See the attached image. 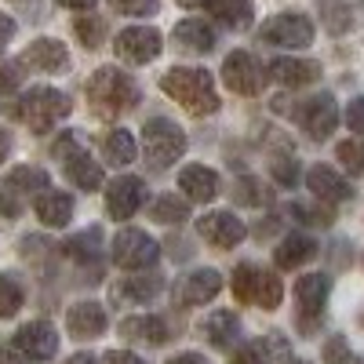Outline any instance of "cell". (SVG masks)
<instances>
[{"label": "cell", "instance_id": "1", "mask_svg": "<svg viewBox=\"0 0 364 364\" xmlns=\"http://www.w3.org/2000/svg\"><path fill=\"white\" fill-rule=\"evenodd\" d=\"M161 87L164 95H171L186 113L193 117H208L219 109V95H215V84H211V73L208 70H197V66H175L161 77Z\"/></svg>", "mask_w": 364, "mask_h": 364}, {"label": "cell", "instance_id": "2", "mask_svg": "<svg viewBox=\"0 0 364 364\" xmlns=\"http://www.w3.org/2000/svg\"><path fill=\"white\" fill-rule=\"evenodd\" d=\"M87 102H91V109H95L99 117L113 120V117H120L124 109H132L139 102V87H135V80L128 73H120L117 66H102L87 80Z\"/></svg>", "mask_w": 364, "mask_h": 364}, {"label": "cell", "instance_id": "3", "mask_svg": "<svg viewBox=\"0 0 364 364\" xmlns=\"http://www.w3.org/2000/svg\"><path fill=\"white\" fill-rule=\"evenodd\" d=\"M8 113L15 120H22L33 135H44L63 117H70V99L63 95V91H55V87H29L18 102H11Z\"/></svg>", "mask_w": 364, "mask_h": 364}, {"label": "cell", "instance_id": "4", "mask_svg": "<svg viewBox=\"0 0 364 364\" xmlns=\"http://www.w3.org/2000/svg\"><path fill=\"white\" fill-rule=\"evenodd\" d=\"M233 295L237 302H248V306H259V310H277L281 299H284V288L281 281L266 273L262 266L255 262H240L233 269Z\"/></svg>", "mask_w": 364, "mask_h": 364}, {"label": "cell", "instance_id": "5", "mask_svg": "<svg viewBox=\"0 0 364 364\" xmlns=\"http://www.w3.org/2000/svg\"><path fill=\"white\" fill-rule=\"evenodd\" d=\"M55 161H63V171H66V178L73 182L77 190H99L102 186V168L95 164V157L87 154V146L80 142V135H73V132H66L63 139L55 142Z\"/></svg>", "mask_w": 364, "mask_h": 364}, {"label": "cell", "instance_id": "6", "mask_svg": "<svg viewBox=\"0 0 364 364\" xmlns=\"http://www.w3.org/2000/svg\"><path fill=\"white\" fill-rule=\"evenodd\" d=\"M142 146H146L149 164H154V168H168L171 161L182 157V149H186V135H182V128L175 124V120L154 117V120H146V128H142Z\"/></svg>", "mask_w": 364, "mask_h": 364}, {"label": "cell", "instance_id": "7", "mask_svg": "<svg viewBox=\"0 0 364 364\" xmlns=\"http://www.w3.org/2000/svg\"><path fill=\"white\" fill-rule=\"evenodd\" d=\"M33 193L37 197L48 193V171H41V168H15L4 178V186H0V215L15 219L22 211V204H26V197H33Z\"/></svg>", "mask_w": 364, "mask_h": 364}, {"label": "cell", "instance_id": "8", "mask_svg": "<svg viewBox=\"0 0 364 364\" xmlns=\"http://www.w3.org/2000/svg\"><path fill=\"white\" fill-rule=\"evenodd\" d=\"M157 255H161V245L142 230H120L113 237V262L120 269H146L157 262Z\"/></svg>", "mask_w": 364, "mask_h": 364}, {"label": "cell", "instance_id": "9", "mask_svg": "<svg viewBox=\"0 0 364 364\" xmlns=\"http://www.w3.org/2000/svg\"><path fill=\"white\" fill-rule=\"evenodd\" d=\"M259 37L277 48H306V44H314V22L299 11H281L259 29Z\"/></svg>", "mask_w": 364, "mask_h": 364}, {"label": "cell", "instance_id": "10", "mask_svg": "<svg viewBox=\"0 0 364 364\" xmlns=\"http://www.w3.org/2000/svg\"><path fill=\"white\" fill-rule=\"evenodd\" d=\"M223 80L230 91L237 95H259L266 87V70L259 66V58L248 51H230L226 63H223Z\"/></svg>", "mask_w": 364, "mask_h": 364}, {"label": "cell", "instance_id": "11", "mask_svg": "<svg viewBox=\"0 0 364 364\" xmlns=\"http://www.w3.org/2000/svg\"><path fill=\"white\" fill-rule=\"evenodd\" d=\"M117 58H124L132 66H142V63H154L161 55V33L149 26H128L117 33V44H113Z\"/></svg>", "mask_w": 364, "mask_h": 364}, {"label": "cell", "instance_id": "12", "mask_svg": "<svg viewBox=\"0 0 364 364\" xmlns=\"http://www.w3.org/2000/svg\"><path fill=\"white\" fill-rule=\"evenodd\" d=\"M295 120L302 124V132H306L310 139H328L331 132H336V124H339V106H336V99L331 95H314V99H306L299 109H295Z\"/></svg>", "mask_w": 364, "mask_h": 364}, {"label": "cell", "instance_id": "13", "mask_svg": "<svg viewBox=\"0 0 364 364\" xmlns=\"http://www.w3.org/2000/svg\"><path fill=\"white\" fill-rule=\"evenodd\" d=\"M15 350L26 360H51L58 350V331L48 321H29L15 331Z\"/></svg>", "mask_w": 364, "mask_h": 364}, {"label": "cell", "instance_id": "14", "mask_svg": "<svg viewBox=\"0 0 364 364\" xmlns=\"http://www.w3.org/2000/svg\"><path fill=\"white\" fill-rule=\"evenodd\" d=\"M197 233L215 248H233L245 240V223H240L233 211H208L197 219Z\"/></svg>", "mask_w": 364, "mask_h": 364}, {"label": "cell", "instance_id": "15", "mask_svg": "<svg viewBox=\"0 0 364 364\" xmlns=\"http://www.w3.org/2000/svg\"><path fill=\"white\" fill-rule=\"evenodd\" d=\"M223 291V277L215 269H193L175 284V302L178 306H204Z\"/></svg>", "mask_w": 364, "mask_h": 364}, {"label": "cell", "instance_id": "16", "mask_svg": "<svg viewBox=\"0 0 364 364\" xmlns=\"http://www.w3.org/2000/svg\"><path fill=\"white\" fill-rule=\"evenodd\" d=\"M142 200H146V186H142V178H135V175L113 178L109 190H106V211H109V219H132L135 211L142 208Z\"/></svg>", "mask_w": 364, "mask_h": 364}, {"label": "cell", "instance_id": "17", "mask_svg": "<svg viewBox=\"0 0 364 364\" xmlns=\"http://www.w3.org/2000/svg\"><path fill=\"white\" fill-rule=\"evenodd\" d=\"M22 66H29V70H41V73H63L66 66H70V51H66V44L63 41H55V37H41V41H33L26 51H22V58H18Z\"/></svg>", "mask_w": 364, "mask_h": 364}, {"label": "cell", "instance_id": "18", "mask_svg": "<svg viewBox=\"0 0 364 364\" xmlns=\"http://www.w3.org/2000/svg\"><path fill=\"white\" fill-rule=\"evenodd\" d=\"M328 302V277L324 273H306L295 281V306H299V321L314 324Z\"/></svg>", "mask_w": 364, "mask_h": 364}, {"label": "cell", "instance_id": "19", "mask_svg": "<svg viewBox=\"0 0 364 364\" xmlns=\"http://www.w3.org/2000/svg\"><path fill=\"white\" fill-rule=\"evenodd\" d=\"M106 324H109V317L99 302H77L66 314V328L73 339H99L106 331Z\"/></svg>", "mask_w": 364, "mask_h": 364}, {"label": "cell", "instance_id": "20", "mask_svg": "<svg viewBox=\"0 0 364 364\" xmlns=\"http://www.w3.org/2000/svg\"><path fill=\"white\" fill-rule=\"evenodd\" d=\"M269 77L284 87H306L321 77V63H314V58H273Z\"/></svg>", "mask_w": 364, "mask_h": 364}, {"label": "cell", "instance_id": "21", "mask_svg": "<svg viewBox=\"0 0 364 364\" xmlns=\"http://www.w3.org/2000/svg\"><path fill=\"white\" fill-rule=\"evenodd\" d=\"M306 186L314 190V197H321V200H328V204H343V200H350V197H353L350 182H346L339 171H331L328 164L310 168V175H306Z\"/></svg>", "mask_w": 364, "mask_h": 364}, {"label": "cell", "instance_id": "22", "mask_svg": "<svg viewBox=\"0 0 364 364\" xmlns=\"http://www.w3.org/2000/svg\"><path fill=\"white\" fill-rule=\"evenodd\" d=\"M120 336H124V339H135V343H146V346H164V343L171 339L164 317H154V314L120 321Z\"/></svg>", "mask_w": 364, "mask_h": 364}, {"label": "cell", "instance_id": "23", "mask_svg": "<svg viewBox=\"0 0 364 364\" xmlns=\"http://www.w3.org/2000/svg\"><path fill=\"white\" fill-rule=\"evenodd\" d=\"M178 190L186 193L190 200H211L219 193V175L211 168L190 164V168H182V175H178Z\"/></svg>", "mask_w": 364, "mask_h": 364}, {"label": "cell", "instance_id": "24", "mask_svg": "<svg viewBox=\"0 0 364 364\" xmlns=\"http://www.w3.org/2000/svg\"><path fill=\"white\" fill-rule=\"evenodd\" d=\"M33 211H37V219H41L44 226L58 230V226H66V223L73 219V197L58 193V190H48V193H41V197L33 200Z\"/></svg>", "mask_w": 364, "mask_h": 364}, {"label": "cell", "instance_id": "25", "mask_svg": "<svg viewBox=\"0 0 364 364\" xmlns=\"http://www.w3.org/2000/svg\"><path fill=\"white\" fill-rule=\"evenodd\" d=\"M161 288H164V281L157 277V273H142V277H124L120 284H113V299L117 302H132V306H142V302H149Z\"/></svg>", "mask_w": 364, "mask_h": 364}, {"label": "cell", "instance_id": "26", "mask_svg": "<svg viewBox=\"0 0 364 364\" xmlns=\"http://www.w3.org/2000/svg\"><path fill=\"white\" fill-rule=\"evenodd\" d=\"M175 41H178L182 51L204 55V51L215 48V29H211L208 22H200V18H186V22L175 26Z\"/></svg>", "mask_w": 364, "mask_h": 364}, {"label": "cell", "instance_id": "27", "mask_svg": "<svg viewBox=\"0 0 364 364\" xmlns=\"http://www.w3.org/2000/svg\"><path fill=\"white\" fill-rule=\"evenodd\" d=\"M204 339L211 346H219V350L233 346L240 339V317L233 310H215V314L204 321Z\"/></svg>", "mask_w": 364, "mask_h": 364}, {"label": "cell", "instance_id": "28", "mask_svg": "<svg viewBox=\"0 0 364 364\" xmlns=\"http://www.w3.org/2000/svg\"><path fill=\"white\" fill-rule=\"evenodd\" d=\"M314 255H317V245H314V240L291 233V237L281 240V248H277V266H281V269H299L302 262H310Z\"/></svg>", "mask_w": 364, "mask_h": 364}, {"label": "cell", "instance_id": "29", "mask_svg": "<svg viewBox=\"0 0 364 364\" xmlns=\"http://www.w3.org/2000/svg\"><path fill=\"white\" fill-rule=\"evenodd\" d=\"M208 11L215 15L223 26H230V29H248L252 26V0H211L208 4Z\"/></svg>", "mask_w": 364, "mask_h": 364}, {"label": "cell", "instance_id": "30", "mask_svg": "<svg viewBox=\"0 0 364 364\" xmlns=\"http://www.w3.org/2000/svg\"><path fill=\"white\" fill-rule=\"evenodd\" d=\"M135 154H139L135 135H132V132H124V128H117V132H109V135L102 139V157H106L109 164H117V168L132 164V161H135Z\"/></svg>", "mask_w": 364, "mask_h": 364}, {"label": "cell", "instance_id": "31", "mask_svg": "<svg viewBox=\"0 0 364 364\" xmlns=\"http://www.w3.org/2000/svg\"><path fill=\"white\" fill-rule=\"evenodd\" d=\"M99 245H102V230H99V226H91V230L70 237L66 245H63V252H66L70 259H77V262L87 266V262H99Z\"/></svg>", "mask_w": 364, "mask_h": 364}, {"label": "cell", "instance_id": "32", "mask_svg": "<svg viewBox=\"0 0 364 364\" xmlns=\"http://www.w3.org/2000/svg\"><path fill=\"white\" fill-rule=\"evenodd\" d=\"M26 302V288L15 273H0V321H8L22 310Z\"/></svg>", "mask_w": 364, "mask_h": 364}, {"label": "cell", "instance_id": "33", "mask_svg": "<svg viewBox=\"0 0 364 364\" xmlns=\"http://www.w3.org/2000/svg\"><path fill=\"white\" fill-rule=\"evenodd\" d=\"M149 219H154V223H164V226H171V223L190 219V208H186V200H182V197L164 193V197H157L154 204H149Z\"/></svg>", "mask_w": 364, "mask_h": 364}, {"label": "cell", "instance_id": "34", "mask_svg": "<svg viewBox=\"0 0 364 364\" xmlns=\"http://www.w3.org/2000/svg\"><path fill=\"white\" fill-rule=\"evenodd\" d=\"M269 190H266V182H259V178H252V175H245L237 182V190H233V200L237 204H245V208H266L269 204Z\"/></svg>", "mask_w": 364, "mask_h": 364}, {"label": "cell", "instance_id": "35", "mask_svg": "<svg viewBox=\"0 0 364 364\" xmlns=\"http://www.w3.org/2000/svg\"><path fill=\"white\" fill-rule=\"evenodd\" d=\"M73 29H77V37H80L84 48H99L102 37H106V26H102V18H95V15H80V18L73 22Z\"/></svg>", "mask_w": 364, "mask_h": 364}, {"label": "cell", "instance_id": "36", "mask_svg": "<svg viewBox=\"0 0 364 364\" xmlns=\"http://www.w3.org/2000/svg\"><path fill=\"white\" fill-rule=\"evenodd\" d=\"M336 157L343 161V168H346V171H353V175H364V146H360L357 139H350V142H339V146H336Z\"/></svg>", "mask_w": 364, "mask_h": 364}, {"label": "cell", "instance_id": "37", "mask_svg": "<svg viewBox=\"0 0 364 364\" xmlns=\"http://www.w3.org/2000/svg\"><path fill=\"white\" fill-rule=\"evenodd\" d=\"M269 171H273V178H277L281 186H295L299 182V168H295V161L288 154H273L269 157Z\"/></svg>", "mask_w": 364, "mask_h": 364}, {"label": "cell", "instance_id": "38", "mask_svg": "<svg viewBox=\"0 0 364 364\" xmlns=\"http://www.w3.org/2000/svg\"><path fill=\"white\" fill-rule=\"evenodd\" d=\"M324 360H328V364H353L350 343H346L343 336H328V343H324Z\"/></svg>", "mask_w": 364, "mask_h": 364}, {"label": "cell", "instance_id": "39", "mask_svg": "<svg viewBox=\"0 0 364 364\" xmlns=\"http://www.w3.org/2000/svg\"><path fill=\"white\" fill-rule=\"evenodd\" d=\"M233 364H269L266 343H245V346L233 353Z\"/></svg>", "mask_w": 364, "mask_h": 364}, {"label": "cell", "instance_id": "40", "mask_svg": "<svg viewBox=\"0 0 364 364\" xmlns=\"http://www.w3.org/2000/svg\"><path fill=\"white\" fill-rule=\"evenodd\" d=\"M109 4L120 15H154L157 11V0H109Z\"/></svg>", "mask_w": 364, "mask_h": 364}, {"label": "cell", "instance_id": "41", "mask_svg": "<svg viewBox=\"0 0 364 364\" xmlns=\"http://www.w3.org/2000/svg\"><path fill=\"white\" fill-rule=\"evenodd\" d=\"M18 66H22V63H0V95H11V91H18V84H22Z\"/></svg>", "mask_w": 364, "mask_h": 364}, {"label": "cell", "instance_id": "42", "mask_svg": "<svg viewBox=\"0 0 364 364\" xmlns=\"http://www.w3.org/2000/svg\"><path fill=\"white\" fill-rule=\"evenodd\" d=\"M291 215H299V223H317V226H328V223H331V208H328V211H310L306 204H291Z\"/></svg>", "mask_w": 364, "mask_h": 364}, {"label": "cell", "instance_id": "43", "mask_svg": "<svg viewBox=\"0 0 364 364\" xmlns=\"http://www.w3.org/2000/svg\"><path fill=\"white\" fill-rule=\"evenodd\" d=\"M346 124H350V132L364 135V95H360V99H353V102L346 106Z\"/></svg>", "mask_w": 364, "mask_h": 364}, {"label": "cell", "instance_id": "44", "mask_svg": "<svg viewBox=\"0 0 364 364\" xmlns=\"http://www.w3.org/2000/svg\"><path fill=\"white\" fill-rule=\"evenodd\" d=\"M106 364H146L139 353H128V350H109L106 353Z\"/></svg>", "mask_w": 364, "mask_h": 364}, {"label": "cell", "instance_id": "45", "mask_svg": "<svg viewBox=\"0 0 364 364\" xmlns=\"http://www.w3.org/2000/svg\"><path fill=\"white\" fill-rule=\"evenodd\" d=\"M11 37H15V18L0 11V51L8 48V41H11Z\"/></svg>", "mask_w": 364, "mask_h": 364}, {"label": "cell", "instance_id": "46", "mask_svg": "<svg viewBox=\"0 0 364 364\" xmlns=\"http://www.w3.org/2000/svg\"><path fill=\"white\" fill-rule=\"evenodd\" d=\"M0 364H26V357L15 350V343H11V346L4 343V346H0Z\"/></svg>", "mask_w": 364, "mask_h": 364}, {"label": "cell", "instance_id": "47", "mask_svg": "<svg viewBox=\"0 0 364 364\" xmlns=\"http://www.w3.org/2000/svg\"><path fill=\"white\" fill-rule=\"evenodd\" d=\"M63 8H70V11H91L95 8V0H58Z\"/></svg>", "mask_w": 364, "mask_h": 364}, {"label": "cell", "instance_id": "48", "mask_svg": "<svg viewBox=\"0 0 364 364\" xmlns=\"http://www.w3.org/2000/svg\"><path fill=\"white\" fill-rule=\"evenodd\" d=\"M168 364H208L200 353H178V357H171Z\"/></svg>", "mask_w": 364, "mask_h": 364}, {"label": "cell", "instance_id": "49", "mask_svg": "<svg viewBox=\"0 0 364 364\" xmlns=\"http://www.w3.org/2000/svg\"><path fill=\"white\" fill-rule=\"evenodd\" d=\"M8 154H11V135H8V132H0V161H4Z\"/></svg>", "mask_w": 364, "mask_h": 364}, {"label": "cell", "instance_id": "50", "mask_svg": "<svg viewBox=\"0 0 364 364\" xmlns=\"http://www.w3.org/2000/svg\"><path fill=\"white\" fill-rule=\"evenodd\" d=\"M66 364H99V360L91 357V353H73V357H70Z\"/></svg>", "mask_w": 364, "mask_h": 364}, {"label": "cell", "instance_id": "51", "mask_svg": "<svg viewBox=\"0 0 364 364\" xmlns=\"http://www.w3.org/2000/svg\"><path fill=\"white\" fill-rule=\"evenodd\" d=\"M178 4H186V8H208L211 0H178Z\"/></svg>", "mask_w": 364, "mask_h": 364}, {"label": "cell", "instance_id": "52", "mask_svg": "<svg viewBox=\"0 0 364 364\" xmlns=\"http://www.w3.org/2000/svg\"><path fill=\"white\" fill-rule=\"evenodd\" d=\"M288 364H306V360H288Z\"/></svg>", "mask_w": 364, "mask_h": 364}]
</instances>
